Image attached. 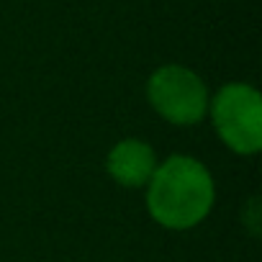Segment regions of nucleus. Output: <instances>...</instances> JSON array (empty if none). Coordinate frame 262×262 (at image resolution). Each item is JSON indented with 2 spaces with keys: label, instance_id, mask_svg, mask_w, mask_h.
<instances>
[{
  "label": "nucleus",
  "instance_id": "obj_4",
  "mask_svg": "<svg viewBox=\"0 0 262 262\" xmlns=\"http://www.w3.org/2000/svg\"><path fill=\"white\" fill-rule=\"evenodd\" d=\"M157 170V160L149 144L139 139H126L116 144L108 155V172L128 188H139L149 183V178Z\"/></svg>",
  "mask_w": 262,
  "mask_h": 262
},
{
  "label": "nucleus",
  "instance_id": "obj_2",
  "mask_svg": "<svg viewBox=\"0 0 262 262\" xmlns=\"http://www.w3.org/2000/svg\"><path fill=\"white\" fill-rule=\"evenodd\" d=\"M216 131L239 155H254L262 147V100L249 85H226L211 105Z\"/></svg>",
  "mask_w": 262,
  "mask_h": 262
},
{
  "label": "nucleus",
  "instance_id": "obj_3",
  "mask_svg": "<svg viewBox=\"0 0 262 262\" xmlns=\"http://www.w3.org/2000/svg\"><path fill=\"white\" fill-rule=\"evenodd\" d=\"M149 100L167 121L180 126L201 121L208 108V93L201 77L178 64L162 67L149 77Z\"/></svg>",
  "mask_w": 262,
  "mask_h": 262
},
{
  "label": "nucleus",
  "instance_id": "obj_1",
  "mask_svg": "<svg viewBox=\"0 0 262 262\" xmlns=\"http://www.w3.org/2000/svg\"><path fill=\"white\" fill-rule=\"evenodd\" d=\"M152 216L170 229L195 226L213 203V180L193 157H170L149 178Z\"/></svg>",
  "mask_w": 262,
  "mask_h": 262
}]
</instances>
